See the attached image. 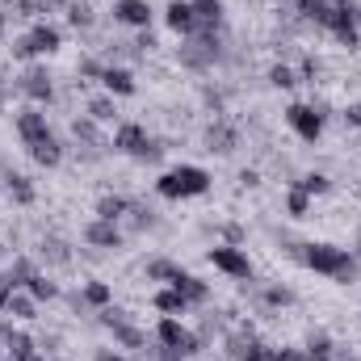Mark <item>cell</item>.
Listing matches in <instances>:
<instances>
[{
  "mask_svg": "<svg viewBox=\"0 0 361 361\" xmlns=\"http://www.w3.org/2000/svg\"><path fill=\"white\" fill-rule=\"evenodd\" d=\"M290 257L302 265V269L319 273V277H332L336 286H349V281H357V261H353V252L349 248H341V244H328V240H307V244H294L290 248Z\"/></svg>",
  "mask_w": 361,
  "mask_h": 361,
  "instance_id": "cell-1",
  "label": "cell"
},
{
  "mask_svg": "<svg viewBox=\"0 0 361 361\" xmlns=\"http://www.w3.org/2000/svg\"><path fill=\"white\" fill-rule=\"evenodd\" d=\"M152 336H156V349L143 353V357H152V361H193L202 353V345H206L197 332L185 328L180 315H160V324H156Z\"/></svg>",
  "mask_w": 361,
  "mask_h": 361,
  "instance_id": "cell-2",
  "label": "cell"
},
{
  "mask_svg": "<svg viewBox=\"0 0 361 361\" xmlns=\"http://www.w3.org/2000/svg\"><path fill=\"white\" fill-rule=\"evenodd\" d=\"M210 185H214V177L202 164H173V169H164L156 177V193L164 202H189V197L210 193Z\"/></svg>",
  "mask_w": 361,
  "mask_h": 361,
  "instance_id": "cell-3",
  "label": "cell"
},
{
  "mask_svg": "<svg viewBox=\"0 0 361 361\" xmlns=\"http://www.w3.org/2000/svg\"><path fill=\"white\" fill-rule=\"evenodd\" d=\"M109 147H114L118 156H130V160H143V164H156V160L164 156V139H152L143 122H118Z\"/></svg>",
  "mask_w": 361,
  "mask_h": 361,
  "instance_id": "cell-4",
  "label": "cell"
},
{
  "mask_svg": "<svg viewBox=\"0 0 361 361\" xmlns=\"http://www.w3.org/2000/svg\"><path fill=\"white\" fill-rule=\"evenodd\" d=\"M97 324L114 332V345H118L122 353H147V332L135 324V315H130L126 307H114V302L101 307V311H97Z\"/></svg>",
  "mask_w": 361,
  "mask_h": 361,
  "instance_id": "cell-5",
  "label": "cell"
},
{
  "mask_svg": "<svg viewBox=\"0 0 361 361\" xmlns=\"http://www.w3.org/2000/svg\"><path fill=\"white\" fill-rule=\"evenodd\" d=\"M177 59H180V68H189V72H214L227 59L223 34H193V38H185Z\"/></svg>",
  "mask_w": 361,
  "mask_h": 361,
  "instance_id": "cell-6",
  "label": "cell"
},
{
  "mask_svg": "<svg viewBox=\"0 0 361 361\" xmlns=\"http://www.w3.org/2000/svg\"><path fill=\"white\" fill-rule=\"evenodd\" d=\"M63 47V30L55 25V21H34L21 38H13V59H21V63H30V59H38V55H55Z\"/></svg>",
  "mask_w": 361,
  "mask_h": 361,
  "instance_id": "cell-7",
  "label": "cell"
},
{
  "mask_svg": "<svg viewBox=\"0 0 361 361\" xmlns=\"http://www.w3.org/2000/svg\"><path fill=\"white\" fill-rule=\"evenodd\" d=\"M281 118H286V126H290L302 143H319V135H324V126H328V109L315 105V101H290V105L281 109Z\"/></svg>",
  "mask_w": 361,
  "mask_h": 361,
  "instance_id": "cell-8",
  "label": "cell"
},
{
  "mask_svg": "<svg viewBox=\"0 0 361 361\" xmlns=\"http://www.w3.org/2000/svg\"><path fill=\"white\" fill-rule=\"evenodd\" d=\"M328 34H332L345 51H361V4L357 0H332Z\"/></svg>",
  "mask_w": 361,
  "mask_h": 361,
  "instance_id": "cell-9",
  "label": "cell"
},
{
  "mask_svg": "<svg viewBox=\"0 0 361 361\" xmlns=\"http://www.w3.org/2000/svg\"><path fill=\"white\" fill-rule=\"evenodd\" d=\"M17 92L30 101V105H51L55 101V76L47 72V63H30L21 76H17Z\"/></svg>",
  "mask_w": 361,
  "mask_h": 361,
  "instance_id": "cell-10",
  "label": "cell"
},
{
  "mask_svg": "<svg viewBox=\"0 0 361 361\" xmlns=\"http://www.w3.org/2000/svg\"><path fill=\"white\" fill-rule=\"evenodd\" d=\"M80 240L97 248V252H122L126 248V231H122V223H105V219H89L85 227H80Z\"/></svg>",
  "mask_w": 361,
  "mask_h": 361,
  "instance_id": "cell-11",
  "label": "cell"
},
{
  "mask_svg": "<svg viewBox=\"0 0 361 361\" xmlns=\"http://www.w3.org/2000/svg\"><path fill=\"white\" fill-rule=\"evenodd\" d=\"M206 261H210L219 273L235 277V281H248V277H252V261H248V252L235 248V244H214V248L206 252Z\"/></svg>",
  "mask_w": 361,
  "mask_h": 361,
  "instance_id": "cell-12",
  "label": "cell"
},
{
  "mask_svg": "<svg viewBox=\"0 0 361 361\" xmlns=\"http://www.w3.org/2000/svg\"><path fill=\"white\" fill-rule=\"evenodd\" d=\"M223 349H227V357H231V361H269V353H273L269 345H265V341L252 332V328H244V332H231Z\"/></svg>",
  "mask_w": 361,
  "mask_h": 361,
  "instance_id": "cell-13",
  "label": "cell"
},
{
  "mask_svg": "<svg viewBox=\"0 0 361 361\" xmlns=\"http://www.w3.org/2000/svg\"><path fill=\"white\" fill-rule=\"evenodd\" d=\"M13 126H17L21 147H30V143H38L42 135H51V118H47V109H42V105H25V109H17Z\"/></svg>",
  "mask_w": 361,
  "mask_h": 361,
  "instance_id": "cell-14",
  "label": "cell"
},
{
  "mask_svg": "<svg viewBox=\"0 0 361 361\" xmlns=\"http://www.w3.org/2000/svg\"><path fill=\"white\" fill-rule=\"evenodd\" d=\"M202 143H206V152H210V156H231V152L240 147V126H235V122H227V118L219 114V118L206 126Z\"/></svg>",
  "mask_w": 361,
  "mask_h": 361,
  "instance_id": "cell-15",
  "label": "cell"
},
{
  "mask_svg": "<svg viewBox=\"0 0 361 361\" xmlns=\"http://www.w3.org/2000/svg\"><path fill=\"white\" fill-rule=\"evenodd\" d=\"M189 8H193V34H223V25H227V4L223 0H189Z\"/></svg>",
  "mask_w": 361,
  "mask_h": 361,
  "instance_id": "cell-16",
  "label": "cell"
},
{
  "mask_svg": "<svg viewBox=\"0 0 361 361\" xmlns=\"http://www.w3.org/2000/svg\"><path fill=\"white\" fill-rule=\"evenodd\" d=\"M152 17H156V8H152L147 0H114V25L152 30Z\"/></svg>",
  "mask_w": 361,
  "mask_h": 361,
  "instance_id": "cell-17",
  "label": "cell"
},
{
  "mask_svg": "<svg viewBox=\"0 0 361 361\" xmlns=\"http://www.w3.org/2000/svg\"><path fill=\"white\" fill-rule=\"evenodd\" d=\"M25 152H30V160H34L38 169H59V164H63V139H59L55 130L42 135L38 143H30Z\"/></svg>",
  "mask_w": 361,
  "mask_h": 361,
  "instance_id": "cell-18",
  "label": "cell"
},
{
  "mask_svg": "<svg viewBox=\"0 0 361 361\" xmlns=\"http://www.w3.org/2000/svg\"><path fill=\"white\" fill-rule=\"evenodd\" d=\"M101 89L109 92V97H135L139 85H135V72H130V68L105 63V72H101Z\"/></svg>",
  "mask_w": 361,
  "mask_h": 361,
  "instance_id": "cell-19",
  "label": "cell"
},
{
  "mask_svg": "<svg viewBox=\"0 0 361 361\" xmlns=\"http://www.w3.org/2000/svg\"><path fill=\"white\" fill-rule=\"evenodd\" d=\"M164 25L177 34V38H193V8H189V0H169V8H164Z\"/></svg>",
  "mask_w": 361,
  "mask_h": 361,
  "instance_id": "cell-20",
  "label": "cell"
},
{
  "mask_svg": "<svg viewBox=\"0 0 361 361\" xmlns=\"http://www.w3.org/2000/svg\"><path fill=\"white\" fill-rule=\"evenodd\" d=\"M126 214H130V197L122 193H101L92 206V219H105V223H126Z\"/></svg>",
  "mask_w": 361,
  "mask_h": 361,
  "instance_id": "cell-21",
  "label": "cell"
},
{
  "mask_svg": "<svg viewBox=\"0 0 361 361\" xmlns=\"http://www.w3.org/2000/svg\"><path fill=\"white\" fill-rule=\"evenodd\" d=\"M59 8H68V0H13V17H21V21H47V13H59Z\"/></svg>",
  "mask_w": 361,
  "mask_h": 361,
  "instance_id": "cell-22",
  "label": "cell"
},
{
  "mask_svg": "<svg viewBox=\"0 0 361 361\" xmlns=\"http://www.w3.org/2000/svg\"><path fill=\"white\" fill-rule=\"evenodd\" d=\"M0 345H4V353H8V357H21V353H30V349H38V341H34L30 332H21V328H13L8 319L0 324Z\"/></svg>",
  "mask_w": 361,
  "mask_h": 361,
  "instance_id": "cell-23",
  "label": "cell"
},
{
  "mask_svg": "<svg viewBox=\"0 0 361 361\" xmlns=\"http://www.w3.org/2000/svg\"><path fill=\"white\" fill-rule=\"evenodd\" d=\"M152 307H156L160 315H185V311H189L193 302H189V298L180 294L177 286H164V290H156V294H152Z\"/></svg>",
  "mask_w": 361,
  "mask_h": 361,
  "instance_id": "cell-24",
  "label": "cell"
},
{
  "mask_svg": "<svg viewBox=\"0 0 361 361\" xmlns=\"http://www.w3.org/2000/svg\"><path fill=\"white\" fill-rule=\"evenodd\" d=\"M290 8H294L302 21L319 25V30H328V21H332V0H294Z\"/></svg>",
  "mask_w": 361,
  "mask_h": 361,
  "instance_id": "cell-25",
  "label": "cell"
},
{
  "mask_svg": "<svg viewBox=\"0 0 361 361\" xmlns=\"http://www.w3.org/2000/svg\"><path fill=\"white\" fill-rule=\"evenodd\" d=\"M4 189H8V197L17 206H34L38 202V189H34V180L25 177V173H4Z\"/></svg>",
  "mask_w": 361,
  "mask_h": 361,
  "instance_id": "cell-26",
  "label": "cell"
},
{
  "mask_svg": "<svg viewBox=\"0 0 361 361\" xmlns=\"http://www.w3.org/2000/svg\"><path fill=\"white\" fill-rule=\"evenodd\" d=\"M25 294L34 298V302H55L59 298V281L51 277V273H30V281H25Z\"/></svg>",
  "mask_w": 361,
  "mask_h": 361,
  "instance_id": "cell-27",
  "label": "cell"
},
{
  "mask_svg": "<svg viewBox=\"0 0 361 361\" xmlns=\"http://www.w3.org/2000/svg\"><path fill=\"white\" fill-rule=\"evenodd\" d=\"M38 257H42V265H68L72 261V248L59 235H42L38 240Z\"/></svg>",
  "mask_w": 361,
  "mask_h": 361,
  "instance_id": "cell-28",
  "label": "cell"
},
{
  "mask_svg": "<svg viewBox=\"0 0 361 361\" xmlns=\"http://www.w3.org/2000/svg\"><path fill=\"white\" fill-rule=\"evenodd\" d=\"M302 353H307V361H336V341L328 332H311L302 341Z\"/></svg>",
  "mask_w": 361,
  "mask_h": 361,
  "instance_id": "cell-29",
  "label": "cell"
},
{
  "mask_svg": "<svg viewBox=\"0 0 361 361\" xmlns=\"http://www.w3.org/2000/svg\"><path fill=\"white\" fill-rule=\"evenodd\" d=\"M72 135H76V143H85V147H89V156H101V147H105V139H101V130H97V122H92L89 114L72 122Z\"/></svg>",
  "mask_w": 361,
  "mask_h": 361,
  "instance_id": "cell-30",
  "label": "cell"
},
{
  "mask_svg": "<svg viewBox=\"0 0 361 361\" xmlns=\"http://www.w3.org/2000/svg\"><path fill=\"white\" fill-rule=\"evenodd\" d=\"M80 298L89 302L92 311H101V307H109V302H114V286H109V281H101V277H89V281L80 286Z\"/></svg>",
  "mask_w": 361,
  "mask_h": 361,
  "instance_id": "cell-31",
  "label": "cell"
},
{
  "mask_svg": "<svg viewBox=\"0 0 361 361\" xmlns=\"http://www.w3.org/2000/svg\"><path fill=\"white\" fill-rule=\"evenodd\" d=\"M63 13H68V25L72 30H92L97 25V8H92L89 0H68Z\"/></svg>",
  "mask_w": 361,
  "mask_h": 361,
  "instance_id": "cell-32",
  "label": "cell"
},
{
  "mask_svg": "<svg viewBox=\"0 0 361 361\" xmlns=\"http://www.w3.org/2000/svg\"><path fill=\"white\" fill-rule=\"evenodd\" d=\"M261 302H265L269 311H281V307H294V302H298V294H294L290 286H281V281H269V286L261 290Z\"/></svg>",
  "mask_w": 361,
  "mask_h": 361,
  "instance_id": "cell-33",
  "label": "cell"
},
{
  "mask_svg": "<svg viewBox=\"0 0 361 361\" xmlns=\"http://www.w3.org/2000/svg\"><path fill=\"white\" fill-rule=\"evenodd\" d=\"M85 114H89L97 126H105V122H114V118H118V105H114V97H109V92H101V97H89Z\"/></svg>",
  "mask_w": 361,
  "mask_h": 361,
  "instance_id": "cell-34",
  "label": "cell"
},
{
  "mask_svg": "<svg viewBox=\"0 0 361 361\" xmlns=\"http://www.w3.org/2000/svg\"><path fill=\"white\" fill-rule=\"evenodd\" d=\"M177 290L193 302V307H202V302H210V281H202L197 273H185V281H177Z\"/></svg>",
  "mask_w": 361,
  "mask_h": 361,
  "instance_id": "cell-35",
  "label": "cell"
},
{
  "mask_svg": "<svg viewBox=\"0 0 361 361\" xmlns=\"http://www.w3.org/2000/svg\"><path fill=\"white\" fill-rule=\"evenodd\" d=\"M4 311H8L13 319H21V324H25V319H38V302H34L25 290H13V298H8V307H4Z\"/></svg>",
  "mask_w": 361,
  "mask_h": 361,
  "instance_id": "cell-36",
  "label": "cell"
},
{
  "mask_svg": "<svg viewBox=\"0 0 361 361\" xmlns=\"http://www.w3.org/2000/svg\"><path fill=\"white\" fill-rule=\"evenodd\" d=\"M147 281H164V286H173L177 281V273H180V265L177 261H169V257H156V261H147Z\"/></svg>",
  "mask_w": 361,
  "mask_h": 361,
  "instance_id": "cell-37",
  "label": "cell"
},
{
  "mask_svg": "<svg viewBox=\"0 0 361 361\" xmlns=\"http://www.w3.org/2000/svg\"><path fill=\"white\" fill-rule=\"evenodd\" d=\"M311 202H315V197H311V193H302L298 185H290V189H286V214H290V219H307V214H311Z\"/></svg>",
  "mask_w": 361,
  "mask_h": 361,
  "instance_id": "cell-38",
  "label": "cell"
},
{
  "mask_svg": "<svg viewBox=\"0 0 361 361\" xmlns=\"http://www.w3.org/2000/svg\"><path fill=\"white\" fill-rule=\"evenodd\" d=\"M290 185H298V189H302V193H311V197L332 193V177H328V173H302V177L290 180Z\"/></svg>",
  "mask_w": 361,
  "mask_h": 361,
  "instance_id": "cell-39",
  "label": "cell"
},
{
  "mask_svg": "<svg viewBox=\"0 0 361 361\" xmlns=\"http://www.w3.org/2000/svg\"><path fill=\"white\" fill-rule=\"evenodd\" d=\"M126 219H130V227H139V231H147V227H156V223H160V219H156V210H152L147 202H135V197H130V214H126Z\"/></svg>",
  "mask_w": 361,
  "mask_h": 361,
  "instance_id": "cell-40",
  "label": "cell"
},
{
  "mask_svg": "<svg viewBox=\"0 0 361 361\" xmlns=\"http://www.w3.org/2000/svg\"><path fill=\"white\" fill-rule=\"evenodd\" d=\"M30 273H38V265H34L30 257H17V261H13V269H8V281H13V290H25Z\"/></svg>",
  "mask_w": 361,
  "mask_h": 361,
  "instance_id": "cell-41",
  "label": "cell"
},
{
  "mask_svg": "<svg viewBox=\"0 0 361 361\" xmlns=\"http://www.w3.org/2000/svg\"><path fill=\"white\" fill-rule=\"evenodd\" d=\"M269 85L273 89H294V85H298V72H294L290 63H273L269 68Z\"/></svg>",
  "mask_w": 361,
  "mask_h": 361,
  "instance_id": "cell-42",
  "label": "cell"
},
{
  "mask_svg": "<svg viewBox=\"0 0 361 361\" xmlns=\"http://www.w3.org/2000/svg\"><path fill=\"white\" fill-rule=\"evenodd\" d=\"M294 72H298V85H315V80H319V59H315V55H302Z\"/></svg>",
  "mask_w": 361,
  "mask_h": 361,
  "instance_id": "cell-43",
  "label": "cell"
},
{
  "mask_svg": "<svg viewBox=\"0 0 361 361\" xmlns=\"http://www.w3.org/2000/svg\"><path fill=\"white\" fill-rule=\"evenodd\" d=\"M76 72H80L85 80H101V72H105V63H101V59H80V63H76Z\"/></svg>",
  "mask_w": 361,
  "mask_h": 361,
  "instance_id": "cell-44",
  "label": "cell"
},
{
  "mask_svg": "<svg viewBox=\"0 0 361 361\" xmlns=\"http://www.w3.org/2000/svg\"><path fill=\"white\" fill-rule=\"evenodd\" d=\"M92 361H135V357H130V353H122V349L114 345V349H92Z\"/></svg>",
  "mask_w": 361,
  "mask_h": 361,
  "instance_id": "cell-45",
  "label": "cell"
},
{
  "mask_svg": "<svg viewBox=\"0 0 361 361\" xmlns=\"http://www.w3.org/2000/svg\"><path fill=\"white\" fill-rule=\"evenodd\" d=\"M223 244H235V248H240V244H244V227H240V223H227V227H223Z\"/></svg>",
  "mask_w": 361,
  "mask_h": 361,
  "instance_id": "cell-46",
  "label": "cell"
},
{
  "mask_svg": "<svg viewBox=\"0 0 361 361\" xmlns=\"http://www.w3.org/2000/svg\"><path fill=\"white\" fill-rule=\"evenodd\" d=\"M269 361H307V353L302 349H273Z\"/></svg>",
  "mask_w": 361,
  "mask_h": 361,
  "instance_id": "cell-47",
  "label": "cell"
},
{
  "mask_svg": "<svg viewBox=\"0 0 361 361\" xmlns=\"http://www.w3.org/2000/svg\"><path fill=\"white\" fill-rule=\"evenodd\" d=\"M8 298H13V281H8V273H0V311L8 307Z\"/></svg>",
  "mask_w": 361,
  "mask_h": 361,
  "instance_id": "cell-48",
  "label": "cell"
},
{
  "mask_svg": "<svg viewBox=\"0 0 361 361\" xmlns=\"http://www.w3.org/2000/svg\"><path fill=\"white\" fill-rule=\"evenodd\" d=\"M345 122H349L353 130H361V101H353V105L345 109Z\"/></svg>",
  "mask_w": 361,
  "mask_h": 361,
  "instance_id": "cell-49",
  "label": "cell"
},
{
  "mask_svg": "<svg viewBox=\"0 0 361 361\" xmlns=\"http://www.w3.org/2000/svg\"><path fill=\"white\" fill-rule=\"evenodd\" d=\"M240 180H244L248 189H257V185H261V173H252V169H244V173H240Z\"/></svg>",
  "mask_w": 361,
  "mask_h": 361,
  "instance_id": "cell-50",
  "label": "cell"
},
{
  "mask_svg": "<svg viewBox=\"0 0 361 361\" xmlns=\"http://www.w3.org/2000/svg\"><path fill=\"white\" fill-rule=\"evenodd\" d=\"M13 361H47V353L42 349H30V353H21V357H13Z\"/></svg>",
  "mask_w": 361,
  "mask_h": 361,
  "instance_id": "cell-51",
  "label": "cell"
},
{
  "mask_svg": "<svg viewBox=\"0 0 361 361\" xmlns=\"http://www.w3.org/2000/svg\"><path fill=\"white\" fill-rule=\"evenodd\" d=\"M4 30H8V8H0V42H4Z\"/></svg>",
  "mask_w": 361,
  "mask_h": 361,
  "instance_id": "cell-52",
  "label": "cell"
},
{
  "mask_svg": "<svg viewBox=\"0 0 361 361\" xmlns=\"http://www.w3.org/2000/svg\"><path fill=\"white\" fill-rule=\"evenodd\" d=\"M353 252V261H357V269H361V240H357V248H349Z\"/></svg>",
  "mask_w": 361,
  "mask_h": 361,
  "instance_id": "cell-53",
  "label": "cell"
},
{
  "mask_svg": "<svg viewBox=\"0 0 361 361\" xmlns=\"http://www.w3.org/2000/svg\"><path fill=\"white\" fill-rule=\"evenodd\" d=\"M4 252H8V248H4V240H0V261H4Z\"/></svg>",
  "mask_w": 361,
  "mask_h": 361,
  "instance_id": "cell-54",
  "label": "cell"
},
{
  "mask_svg": "<svg viewBox=\"0 0 361 361\" xmlns=\"http://www.w3.org/2000/svg\"><path fill=\"white\" fill-rule=\"evenodd\" d=\"M0 97H4V76H0Z\"/></svg>",
  "mask_w": 361,
  "mask_h": 361,
  "instance_id": "cell-55",
  "label": "cell"
},
{
  "mask_svg": "<svg viewBox=\"0 0 361 361\" xmlns=\"http://www.w3.org/2000/svg\"><path fill=\"white\" fill-rule=\"evenodd\" d=\"M0 357H4V345H0Z\"/></svg>",
  "mask_w": 361,
  "mask_h": 361,
  "instance_id": "cell-56",
  "label": "cell"
},
{
  "mask_svg": "<svg viewBox=\"0 0 361 361\" xmlns=\"http://www.w3.org/2000/svg\"><path fill=\"white\" fill-rule=\"evenodd\" d=\"M0 361H13V357H0Z\"/></svg>",
  "mask_w": 361,
  "mask_h": 361,
  "instance_id": "cell-57",
  "label": "cell"
},
{
  "mask_svg": "<svg viewBox=\"0 0 361 361\" xmlns=\"http://www.w3.org/2000/svg\"><path fill=\"white\" fill-rule=\"evenodd\" d=\"M349 361H357V357H349Z\"/></svg>",
  "mask_w": 361,
  "mask_h": 361,
  "instance_id": "cell-58",
  "label": "cell"
}]
</instances>
